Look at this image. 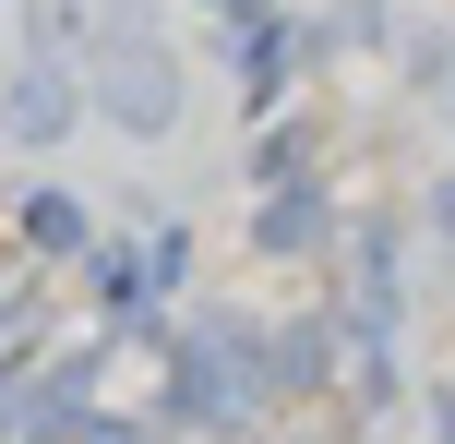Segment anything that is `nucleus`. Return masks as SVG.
<instances>
[{
  "instance_id": "obj_1",
  "label": "nucleus",
  "mask_w": 455,
  "mask_h": 444,
  "mask_svg": "<svg viewBox=\"0 0 455 444\" xmlns=\"http://www.w3.org/2000/svg\"><path fill=\"white\" fill-rule=\"evenodd\" d=\"M108 109L132 120V133H168V109H180V96H168V48H144V36L108 48Z\"/></svg>"
}]
</instances>
